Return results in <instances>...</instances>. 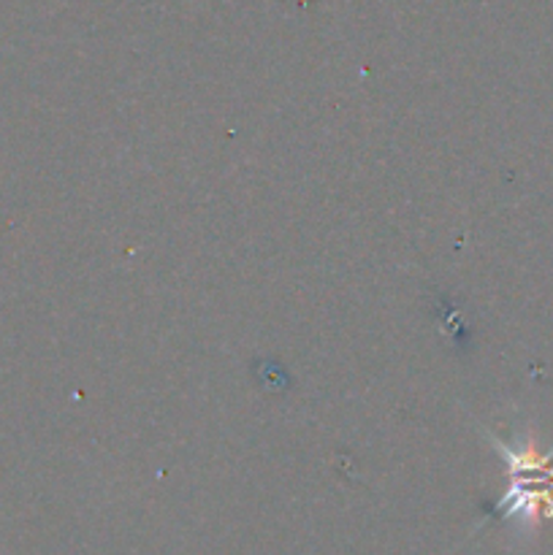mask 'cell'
<instances>
[{"label": "cell", "mask_w": 553, "mask_h": 555, "mask_svg": "<svg viewBox=\"0 0 553 555\" xmlns=\"http://www.w3.org/2000/svg\"><path fill=\"white\" fill-rule=\"evenodd\" d=\"M491 439L493 448L507 461L510 488L497 504V515L504 520L537 524L540 518H553V453L540 455L531 442H504Z\"/></svg>", "instance_id": "cell-1"}]
</instances>
